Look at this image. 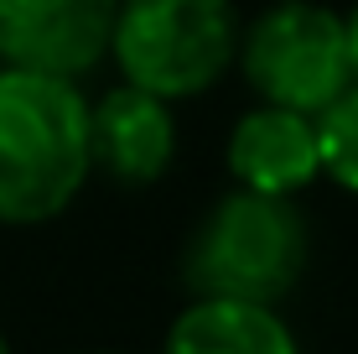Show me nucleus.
<instances>
[{
    "instance_id": "nucleus-1",
    "label": "nucleus",
    "mask_w": 358,
    "mask_h": 354,
    "mask_svg": "<svg viewBox=\"0 0 358 354\" xmlns=\"http://www.w3.org/2000/svg\"><path fill=\"white\" fill-rule=\"evenodd\" d=\"M89 172V100L78 83L0 68V224L57 219Z\"/></svg>"
},
{
    "instance_id": "nucleus-2",
    "label": "nucleus",
    "mask_w": 358,
    "mask_h": 354,
    "mask_svg": "<svg viewBox=\"0 0 358 354\" xmlns=\"http://www.w3.org/2000/svg\"><path fill=\"white\" fill-rule=\"evenodd\" d=\"M312 255V224L280 193L234 188L213 203L182 250V282L192 297H234L275 308L301 282Z\"/></svg>"
},
{
    "instance_id": "nucleus-3",
    "label": "nucleus",
    "mask_w": 358,
    "mask_h": 354,
    "mask_svg": "<svg viewBox=\"0 0 358 354\" xmlns=\"http://www.w3.org/2000/svg\"><path fill=\"white\" fill-rule=\"evenodd\" d=\"M234 0H120L109 57L125 83L177 104L208 94L239 53Z\"/></svg>"
},
{
    "instance_id": "nucleus-4",
    "label": "nucleus",
    "mask_w": 358,
    "mask_h": 354,
    "mask_svg": "<svg viewBox=\"0 0 358 354\" xmlns=\"http://www.w3.org/2000/svg\"><path fill=\"white\" fill-rule=\"evenodd\" d=\"M234 63L260 94V104L301 109V115H317L353 83L343 16L317 0H275L255 21H244Z\"/></svg>"
},
{
    "instance_id": "nucleus-5",
    "label": "nucleus",
    "mask_w": 358,
    "mask_h": 354,
    "mask_svg": "<svg viewBox=\"0 0 358 354\" xmlns=\"http://www.w3.org/2000/svg\"><path fill=\"white\" fill-rule=\"evenodd\" d=\"M120 0H0V63L78 83L109 57Z\"/></svg>"
},
{
    "instance_id": "nucleus-6",
    "label": "nucleus",
    "mask_w": 358,
    "mask_h": 354,
    "mask_svg": "<svg viewBox=\"0 0 358 354\" xmlns=\"http://www.w3.org/2000/svg\"><path fill=\"white\" fill-rule=\"evenodd\" d=\"M177 162V120L156 94L120 83L89 104V167L120 188H151Z\"/></svg>"
},
{
    "instance_id": "nucleus-7",
    "label": "nucleus",
    "mask_w": 358,
    "mask_h": 354,
    "mask_svg": "<svg viewBox=\"0 0 358 354\" xmlns=\"http://www.w3.org/2000/svg\"><path fill=\"white\" fill-rule=\"evenodd\" d=\"M229 172L239 188L296 198L301 188H312L322 177L317 120L301 115V109H280V104L244 109L229 130Z\"/></svg>"
},
{
    "instance_id": "nucleus-8",
    "label": "nucleus",
    "mask_w": 358,
    "mask_h": 354,
    "mask_svg": "<svg viewBox=\"0 0 358 354\" xmlns=\"http://www.w3.org/2000/svg\"><path fill=\"white\" fill-rule=\"evenodd\" d=\"M162 354H301L291 323L265 302L192 297L171 318Z\"/></svg>"
},
{
    "instance_id": "nucleus-9",
    "label": "nucleus",
    "mask_w": 358,
    "mask_h": 354,
    "mask_svg": "<svg viewBox=\"0 0 358 354\" xmlns=\"http://www.w3.org/2000/svg\"><path fill=\"white\" fill-rule=\"evenodd\" d=\"M317 156H322V172L338 182L343 193L358 198V83L327 100L317 109Z\"/></svg>"
},
{
    "instance_id": "nucleus-10",
    "label": "nucleus",
    "mask_w": 358,
    "mask_h": 354,
    "mask_svg": "<svg viewBox=\"0 0 358 354\" xmlns=\"http://www.w3.org/2000/svg\"><path fill=\"white\" fill-rule=\"evenodd\" d=\"M343 42H348V68H353V83H358V6L343 16Z\"/></svg>"
},
{
    "instance_id": "nucleus-11",
    "label": "nucleus",
    "mask_w": 358,
    "mask_h": 354,
    "mask_svg": "<svg viewBox=\"0 0 358 354\" xmlns=\"http://www.w3.org/2000/svg\"><path fill=\"white\" fill-rule=\"evenodd\" d=\"M0 354H10V344H6V334H0Z\"/></svg>"
}]
</instances>
